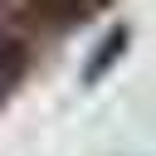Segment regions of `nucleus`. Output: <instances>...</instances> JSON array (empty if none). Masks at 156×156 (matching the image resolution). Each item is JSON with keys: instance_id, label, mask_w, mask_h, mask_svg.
I'll use <instances>...</instances> for the list:
<instances>
[{"instance_id": "1", "label": "nucleus", "mask_w": 156, "mask_h": 156, "mask_svg": "<svg viewBox=\"0 0 156 156\" xmlns=\"http://www.w3.org/2000/svg\"><path fill=\"white\" fill-rule=\"evenodd\" d=\"M20 78H24V44L0 29V102L20 88Z\"/></svg>"}]
</instances>
